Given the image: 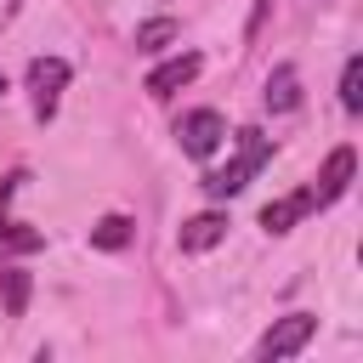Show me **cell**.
Wrapping results in <instances>:
<instances>
[{
    "label": "cell",
    "mask_w": 363,
    "mask_h": 363,
    "mask_svg": "<svg viewBox=\"0 0 363 363\" xmlns=\"http://www.w3.org/2000/svg\"><path fill=\"white\" fill-rule=\"evenodd\" d=\"M267 164H272V136L255 130V125H244V130H238V153H233L221 170H210L199 187H204V199H233V193H244L250 176H261Z\"/></svg>",
    "instance_id": "6da1fadb"
},
{
    "label": "cell",
    "mask_w": 363,
    "mask_h": 363,
    "mask_svg": "<svg viewBox=\"0 0 363 363\" xmlns=\"http://www.w3.org/2000/svg\"><path fill=\"white\" fill-rule=\"evenodd\" d=\"M74 79V68L62 57H34L28 62V96H34V119L51 125L57 119V102H62V85Z\"/></svg>",
    "instance_id": "7a4b0ae2"
},
{
    "label": "cell",
    "mask_w": 363,
    "mask_h": 363,
    "mask_svg": "<svg viewBox=\"0 0 363 363\" xmlns=\"http://www.w3.org/2000/svg\"><path fill=\"white\" fill-rule=\"evenodd\" d=\"M312 335H318V318H312V312H289V318H278V323L255 340V357H261V363H284V357L306 352Z\"/></svg>",
    "instance_id": "3957f363"
},
{
    "label": "cell",
    "mask_w": 363,
    "mask_h": 363,
    "mask_svg": "<svg viewBox=\"0 0 363 363\" xmlns=\"http://www.w3.org/2000/svg\"><path fill=\"white\" fill-rule=\"evenodd\" d=\"M221 136H227V125H221L216 108H193V113H182V125H176V142H182L187 159H210V153L221 147Z\"/></svg>",
    "instance_id": "277c9868"
},
{
    "label": "cell",
    "mask_w": 363,
    "mask_h": 363,
    "mask_svg": "<svg viewBox=\"0 0 363 363\" xmlns=\"http://www.w3.org/2000/svg\"><path fill=\"white\" fill-rule=\"evenodd\" d=\"M352 176H357V153H352V147H335V153L323 159V170H318V182H312V204L323 210V204H335V199H346V187H352Z\"/></svg>",
    "instance_id": "5b68a950"
},
{
    "label": "cell",
    "mask_w": 363,
    "mask_h": 363,
    "mask_svg": "<svg viewBox=\"0 0 363 363\" xmlns=\"http://www.w3.org/2000/svg\"><path fill=\"white\" fill-rule=\"evenodd\" d=\"M199 68H204V57H199V51H182V57L159 62V68L147 74V96H159V102H164V96H176L182 85H193V79H199Z\"/></svg>",
    "instance_id": "8992f818"
},
{
    "label": "cell",
    "mask_w": 363,
    "mask_h": 363,
    "mask_svg": "<svg viewBox=\"0 0 363 363\" xmlns=\"http://www.w3.org/2000/svg\"><path fill=\"white\" fill-rule=\"evenodd\" d=\"M221 238H227V216H221V210H199V216H187L182 233H176L182 255H204V250H216Z\"/></svg>",
    "instance_id": "52a82bcc"
},
{
    "label": "cell",
    "mask_w": 363,
    "mask_h": 363,
    "mask_svg": "<svg viewBox=\"0 0 363 363\" xmlns=\"http://www.w3.org/2000/svg\"><path fill=\"white\" fill-rule=\"evenodd\" d=\"M312 210H318V204H312V187H295V193H284V199H272V204L261 210V227L278 238V233H289V227H295L301 216H312Z\"/></svg>",
    "instance_id": "ba28073f"
},
{
    "label": "cell",
    "mask_w": 363,
    "mask_h": 363,
    "mask_svg": "<svg viewBox=\"0 0 363 363\" xmlns=\"http://www.w3.org/2000/svg\"><path fill=\"white\" fill-rule=\"evenodd\" d=\"M267 108H272V113L301 108V74H295V62H278V68L267 74Z\"/></svg>",
    "instance_id": "9c48e42d"
},
{
    "label": "cell",
    "mask_w": 363,
    "mask_h": 363,
    "mask_svg": "<svg viewBox=\"0 0 363 363\" xmlns=\"http://www.w3.org/2000/svg\"><path fill=\"white\" fill-rule=\"evenodd\" d=\"M28 289H34V278L17 261H6L0 267V306H6V318H23L28 312Z\"/></svg>",
    "instance_id": "30bf717a"
},
{
    "label": "cell",
    "mask_w": 363,
    "mask_h": 363,
    "mask_svg": "<svg viewBox=\"0 0 363 363\" xmlns=\"http://www.w3.org/2000/svg\"><path fill=\"white\" fill-rule=\"evenodd\" d=\"M130 233H136V221L113 210V216H102V221L91 227V250H125V244H130Z\"/></svg>",
    "instance_id": "8fae6325"
},
{
    "label": "cell",
    "mask_w": 363,
    "mask_h": 363,
    "mask_svg": "<svg viewBox=\"0 0 363 363\" xmlns=\"http://www.w3.org/2000/svg\"><path fill=\"white\" fill-rule=\"evenodd\" d=\"M176 34H182L176 17H147V23H136V51H164Z\"/></svg>",
    "instance_id": "7c38bea8"
},
{
    "label": "cell",
    "mask_w": 363,
    "mask_h": 363,
    "mask_svg": "<svg viewBox=\"0 0 363 363\" xmlns=\"http://www.w3.org/2000/svg\"><path fill=\"white\" fill-rule=\"evenodd\" d=\"M340 108L363 113V57H346V68H340Z\"/></svg>",
    "instance_id": "4fadbf2b"
},
{
    "label": "cell",
    "mask_w": 363,
    "mask_h": 363,
    "mask_svg": "<svg viewBox=\"0 0 363 363\" xmlns=\"http://www.w3.org/2000/svg\"><path fill=\"white\" fill-rule=\"evenodd\" d=\"M40 244H45V233H34V227H23V221H0V250L28 255V250H40Z\"/></svg>",
    "instance_id": "5bb4252c"
},
{
    "label": "cell",
    "mask_w": 363,
    "mask_h": 363,
    "mask_svg": "<svg viewBox=\"0 0 363 363\" xmlns=\"http://www.w3.org/2000/svg\"><path fill=\"white\" fill-rule=\"evenodd\" d=\"M0 91H6V79H0Z\"/></svg>",
    "instance_id": "9a60e30c"
}]
</instances>
